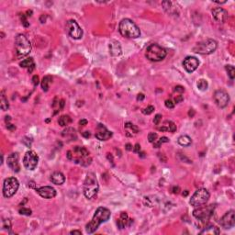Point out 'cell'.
<instances>
[{"label":"cell","mask_w":235,"mask_h":235,"mask_svg":"<svg viewBox=\"0 0 235 235\" xmlns=\"http://www.w3.org/2000/svg\"><path fill=\"white\" fill-rule=\"evenodd\" d=\"M188 115H189L190 117H193V116L195 115V111H194V109H190L189 112H188Z\"/></svg>","instance_id":"9f6ffc18"},{"label":"cell","mask_w":235,"mask_h":235,"mask_svg":"<svg viewBox=\"0 0 235 235\" xmlns=\"http://www.w3.org/2000/svg\"><path fill=\"white\" fill-rule=\"evenodd\" d=\"M8 166L14 172H19L20 166L18 163V153H12L11 154L8 155Z\"/></svg>","instance_id":"ac0fdd59"},{"label":"cell","mask_w":235,"mask_h":235,"mask_svg":"<svg viewBox=\"0 0 235 235\" xmlns=\"http://www.w3.org/2000/svg\"><path fill=\"white\" fill-rule=\"evenodd\" d=\"M110 216H111V212L109 209L103 208V207L98 208L96 210V212L94 214L91 221H89L85 226L86 232L89 234L95 232L98 229L100 224H102L109 220Z\"/></svg>","instance_id":"6da1fadb"},{"label":"cell","mask_w":235,"mask_h":235,"mask_svg":"<svg viewBox=\"0 0 235 235\" xmlns=\"http://www.w3.org/2000/svg\"><path fill=\"white\" fill-rule=\"evenodd\" d=\"M125 128L128 129V130H131L132 132H134V133H138V132H139V129H138L135 125H133L132 123H130V122L125 123Z\"/></svg>","instance_id":"836d02e7"},{"label":"cell","mask_w":235,"mask_h":235,"mask_svg":"<svg viewBox=\"0 0 235 235\" xmlns=\"http://www.w3.org/2000/svg\"><path fill=\"white\" fill-rule=\"evenodd\" d=\"M140 145L139 144V143H136L135 144V146H134V148H133V152L134 153H140Z\"/></svg>","instance_id":"bcb514c9"},{"label":"cell","mask_w":235,"mask_h":235,"mask_svg":"<svg viewBox=\"0 0 235 235\" xmlns=\"http://www.w3.org/2000/svg\"><path fill=\"white\" fill-rule=\"evenodd\" d=\"M179 191H180L179 186H174V187H173V193H174V194H178Z\"/></svg>","instance_id":"681fc988"},{"label":"cell","mask_w":235,"mask_h":235,"mask_svg":"<svg viewBox=\"0 0 235 235\" xmlns=\"http://www.w3.org/2000/svg\"><path fill=\"white\" fill-rule=\"evenodd\" d=\"M10 120H11V118L9 117V116H6V119H5V121H6V122L8 123V122H9L10 121Z\"/></svg>","instance_id":"6f0895ef"},{"label":"cell","mask_w":235,"mask_h":235,"mask_svg":"<svg viewBox=\"0 0 235 235\" xmlns=\"http://www.w3.org/2000/svg\"><path fill=\"white\" fill-rule=\"evenodd\" d=\"M109 53L113 56H119L121 54V47L120 42L117 40H112L109 42Z\"/></svg>","instance_id":"ffe728a7"},{"label":"cell","mask_w":235,"mask_h":235,"mask_svg":"<svg viewBox=\"0 0 235 235\" xmlns=\"http://www.w3.org/2000/svg\"><path fill=\"white\" fill-rule=\"evenodd\" d=\"M153 110H154V107L153 106H148L147 108L143 109V113L144 115H150V114H152L153 112Z\"/></svg>","instance_id":"8d00e7d4"},{"label":"cell","mask_w":235,"mask_h":235,"mask_svg":"<svg viewBox=\"0 0 235 235\" xmlns=\"http://www.w3.org/2000/svg\"><path fill=\"white\" fill-rule=\"evenodd\" d=\"M66 155L69 160L74 161L76 163L80 164L82 166H88L92 162L89 152L85 148L80 146H76L72 150L68 151Z\"/></svg>","instance_id":"7a4b0ae2"},{"label":"cell","mask_w":235,"mask_h":235,"mask_svg":"<svg viewBox=\"0 0 235 235\" xmlns=\"http://www.w3.org/2000/svg\"><path fill=\"white\" fill-rule=\"evenodd\" d=\"M85 138H89L90 137V132L89 131H85V132H83V134H82Z\"/></svg>","instance_id":"f5cc1de1"},{"label":"cell","mask_w":235,"mask_h":235,"mask_svg":"<svg viewBox=\"0 0 235 235\" xmlns=\"http://www.w3.org/2000/svg\"><path fill=\"white\" fill-rule=\"evenodd\" d=\"M21 21H22L23 26H24L25 28H27V27L30 26V23H29L28 20L26 19V16H25L24 14H22V16H21Z\"/></svg>","instance_id":"f35d334b"},{"label":"cell","mask_w":235,"mask_h":235,"mask_svg":"<svg viewBox=\"0 0 235 235\" xmlns=\"http://www.w3.org/2000/svg\"><path fill=\"white\" fill-rule=\"evenodd\" d=\"M62 135L71 140H76V130L73 128H67L66 130H64L62 133Z\"/></svg>","instance_id":"cb8c5ba5"},{"label":"cell","mask_w":235,"mask_h":235,"mask_svg":"<svg viewBox=\"0 0 235 235\" xmlns=\"http://www.w3.org/2000/svg\"><path fill=\"white\" fill-rule=\"evenodd\" d=\"M98 182L94 173H88L84 182V195L86 198L92 199L98 192Z\"/></svg>","instance_id":"277c9868"},{"label":"cell","mask_w":235,"mask_h":235,"mask_svg":"<svg viewBox=\"0 0 235 235\" xmlns=\"http://www.w3.org/2000/svg\"><path fill=\"white\" fill-rule=\"evenodd\" d=\"M70 234H78V235H81L82 232L80 230H72L71 232H70Z\"/></svg>","instance_id":"db71d44e"},{"label":"cell","mask_w":235,"mask_h":235,"mask_svg":"<svg viewBox=\"0 0 235 235\" xmlns=\"http://www.w3.org/2000/svg\"><path fill=\"white\" fill-rule=\"evenodd\" d=\"M214 100L216 105L221 108H226L229 104L230 101V97H229V94L227 92H225L224 90H217L214 93Z\"/></svg>","instance_id":"4fadbf2b"},{"label":"cell","mask_w":235,"mask_h":235,"mask_svg":"<svg viewBox=\"0 0 235 235\" xmlns=\"http://www.w3.org/2000/svg\"><path fill=\"white\" fill-rule=\"evenodd\" d=\"M220 224L225 230H229V229L234 227V225H235V212H234V210H230V211H228V212H226L221 217V219L220 221Z\"/></svg>","instance_id":"5bb4252c"},{"label":"cell","mask_w":235,"mask_h":235,"mask_svg":"<svg viewBox=\"0 0 235 235\" xmlns=\"http://www.w3.org/2000/svg\"><path fill=\"white\" fill-rule=\"evenodd\" d=\"M162 5H163V7L164 10H168V9L171 8V5H172V3H171V2H169V1H163V2L162 3Z\"/></svg>","instance_id":"60d3db41"},{"label":"cell","mask_w":235,"mask_h":235,"mask_svg":"<svg viewBox=\"0 0 235 235\" xmlns=\"http://www.w3.org/2000/svg\"><path fill=\"white\" fill-rule=\"evenodd\" d=\"M183 100H184V98H183L182 96H177V97L175 98V102L176 104H178V103L182 102Z\"/></svg>","instance_id":"7dc6e473"},{"label":"cell","mask_w":235,"mask_h":235,"mask_svg":"<svg viewBox=\"0 0 235 235\" xmlns=\"http://www.w3.org/2000/svg\"><path fill=\"white\" fill-rule=\"evenodd\" d=\"M39 162V156L38 154L33 151H29L25 153L24 158H23V166L27 170L33 171L37 166Z\"/></svg>","instance_id":"7c38bea8"},{"label":"cell","mask_w":235,"mask_h":235,"mask_svg":"<svg viewBox=\"0 0 235 235\" xmlns=\"http://www.w3.org/2000/svg\"><path fill=\"white\" fill-rule=\"evenodd\" d=\"M215 209V206L214 205H208V206H199L197 207L196 209H194L193 211V216L199 220L200 221H208L211 216L213 215Z\"/></svg>","instance_id":"ba28073f"},{"label":"cell","mask_w":235,"mask_h":235,"mask_svg":"<svg viewBox=\"0 0 235 235\" xmlns=\"http://www.w3.org/2000/svg\"><path fill=\"white\" fill-rule=\"evenodd\" d=\"M38 194L46 199H51L53 198L56 196V190L52 186H42L37 189Z\"/></svg>","instance_id":"e0dca14e"},{"label":"cell","mask_w":235,"mask_h":235,"mask_svg":"<svg viewBox=\"0 0 235 235\" xmlns=\"http://www.w3.org/2000/svg\"><path fill=\"white\" fill-rule=\"evenodd\" d=\"M4 229H10L11 228V222L9 220H6L4 221V225H3Z\"/></svg>","instance_id":"7bdbcfd3"},{"label":"cell","mask_w":235,"mask_h":235,"mask_svg":"<svg viewBox=\"0 0 235 235\" xmlns=\"http://www.w3.org/2000/svg\"><path fill=\"white\" fill-rule=\"evenodd\" d=\"M209 199V193L206 188H199L198 189L190 198V205L197 208L202 205H205L208 200Z\"/></svg>","instance_id":"30bf717a"},{"label":"cell","mask_w":235,"mask_h":235,"mask_svg":"<svg viewBox=\"0 0 235 235\" xmlns=\"http://www.w3.org/2000/svg\"><path fill=\"white\" fill-rule=\"evenodd\" d=\"M125 148H126L127 151H132V145H131L130 143H127L126 146H125Z\"/></svg>","instance_id":"f907efd6"},{"label":"cell","mask_w":235,"mask_h":235,"mask_svg":"<svg viewBox=\"0 0 235 235\" xmlns=\"http://www.w3.org/2000/svg\"><path fill=\"white\" fill-rule=\"evenodd\" d=\"M197 86L200 91H206L208 87V84L205 79H199L197 83Z\"/></svg>","instance_id":"f546056e"},{"label":"cell","mask_w":235,"mask_h":235,"mask_svg":"<svg viewBox=\"0 0 235 235\" xmlns=\"http://www.w3.org/2000/svg\"><path fill=\"white\" fill-rule=\"evenodd\" d=\"M34 64V62H33V59L32 58H28V59H25V60H23L20 63H19V65L21 66V67H23V68H29V67H31V65H33Z\"/></svg>","instance_id":"d6a6232c"},{"label":"cell","mask_w":235,"mask_h":235,"mask_svg":"<svg viewBox=\"0 0 235 235\" xmlns=\"http://www.w3.org/2000/svg\"><path fill=\"white\" fill-rule=\"evenodd\" d=\"M169 143V139L167 137H161L159 140H156L153 143V147L159 148L163 143Z\"/></svg>","instance_id":"4dcf8cb0"},{"label":"cell","mask_w":235,"mask_h":235,"mask_svg":"<svg viewBox=\"0 0 235 235\" xmlns=\"http://www.w3.org/2000/svg\"><path fill=\"white\" fill-rule=\"evenodd\" d=\"M166 107L167 108H170V109H173L174 108H175V103H174L171 99H167L166 101Z\"/></svg>","instance_id":"74e56055"},{"label":"cell","mask_w":235,"mask_h":235,"mask_svg":"<svg viewBox=\"0 0 235 235\" xmlns=\"http://www.w3.org/2000/svg\"><path fill=\"white\" fill-rule=\"evenodd\" d=\"M174 90H175V92H177V93H180V94L185 92V88L182 85H176Z\"/></svg>","instance_id":"b9f144b4"},{"label":"cell","mask_w":235,"mask_h":235,"mask_svg":"<svg viewBox=\"0 0 235 235\" xmlns=\"http://www.w3.org/2000/svg\"><path fill=\"white\" fill-rule=\"evenodd\" d=\"M65 30H66L67 33L69 34V36L75 40H79L83 36V31L76 20H73V19L69 20L66 23Z\"/></svg>","instance_id":"8fae6325"},{"label":"cell","mask_w":235,"mask_h":235,"mask_svg":"<svg viewBox=\"0 0 235 235\" xmlns=\"http://www.w3.org/2000/svg\"><path fill=\"white\" fill-rule=\"evenodd\" d=\"M15 48L18 57H24L31 53V43L25 35L18 34L15 39Z\"/></svg>","instance_id":"5b68a950"},{"label":"cell","mask_w":235,"mask_h":235,"mask_svg":"<svg viewBox=\"0 0 235 235\" xmlns=\"http://www.w3.org/2000/svg\"><path fill=\"white\" fill-rule=\"evenodd\" d=\"M119 31L122 36L130 39H137L140 35V31L138 26L129 18H124L120 22Z\"/></svg>","instance_id":"3957f363"},{"label":"cell","mask_w":235,"mask_h":235,"mask_svg":"<svg viewBox=\"0 0 235 235\" xmlns=\"http://www.w3.org/2000/svg\"><path fill=\"white\" fill-rule=\"evenodd\" d=\"M51 181L57 185H63L65 181V177L64 175L61 173V172H55L51 175Z\"/></svg>","instance_id":"44dd1931"},{"label":"cell","mask_w":235,"mask_h":235,"mask_svg":"<svg viewBox=\"0 0 235 235\" xmlns=\"http://www.w3.org/2000/svg\"><path fill=\"white\" fill-rule=\"evenodd\" d=\"M144 98H145V96L143 95V94L140 93V94H138V96H137V100L138 101H143L144 99Z\"/></svg>","instance_id":"f6af8a7d"},{"label":"cell","mask_w":235,"mask_h":235,"mask_svg":"<svg viewBox=\"0 0 235 235\" xmlns=\"http://www.w3.org/2000/svg\"><path fill=\"white\" fill-rule=\"evenodd\" d=\"M53 81V77L51 76H46L42 78V81H41V88L44 92H47L49 90V87H50V84L52 83Z\"/></svg>","instance_id":"484cf974"},{"label":"cell","mask_w":235,"mask_h":235,"mask_svg":"<svg viewBox=\"0 0 235 235\" xmlns=\"http://www.w3.org/2000/svg\"><path fill=\"white\" fill-rule=\"evenodd\" d=\"M129 221V218H128V214L126 212H121V217L117 220V225L118 228H120L121 230L124 229L125 226L127 225V222Z\"/></svg>","instance_id":"603a6c76"},{"label":"cell","mask_w":235,"mask_h":235,"mask_svg":"<svg viewBox=\"0 0 235 235\" xmlns=\"http://www.w3.org/2000/svg\"><path fill=\"white\" fill-rule=\"evenodd\" d=\"M178 143L181 146H189L192 143V140L189 136L187 135H182L178 138Z\"/></svg>","instance_id":"4316f807"},{"label":"cell","mask_w":235,"mask_h":235,"mask_svg":"<svg viewBox=\"0 0 235 235\" xmlns=\"http://www.w3.org/2000/svg\"><path fill=\"white\" fill-rule=\"evenodd\" d=\"M161 121H162V115H161V114H157V115L154 117V119H153V123H154L155 125H158Z\"/></svg>","instance_id":"ab89813d"},{"label":"cell","mask_w":235,"mask_h":235,"mask_svg":"<svg viewBox=\"0 0 235 235\" xmlns=\"http://www.w3.org/2000/svg\"><path fill=\"white\" fill-rule=\"evenodd\" d=\"M7 129L9 130H16V127H15V125H13V124L7 123Z\"/></svg>","instance_id":"c3c4849f"},{"label":"cell","mask_w":235,"mask_h":235,"mask_svg":"<svg viewBox=\"0 0 235 235\" xmlns=\"http://www.w3.org/2000/svg\"><path fill=\"white\" fill-rule=\"evenodd\" d=\"M79 124L82 125V126H85V125L87 124V121H86V120H81V121H79Z\"/></svg>","instance_id":"816d5d0a"},{"label":"cell","mask_w":235,"mask_h":235,"mask_svg":"<svg viewBox=\"0 0 235 235\" xmlns=\"http://www.w3.org/2000/svg\"><path fill=\"white\" fill-rule=\"evenodd\" d=\"M112 136V132L109 131L103 124H98L96 131V138L99 140H108Z\"/></svg>","instance_id":"2e32d148"},{"label":"cell","mask_w":235,"mask_h":235,"mask_svg":"<svg viewBox=\"0 0 235 235\" xmlns=\"http://www.w3.org/2000/svg\"><path fill=\"white\" fill-rule=\"evenodd\" d=\"M225 69H226V71H227V73H228L229 77H230L231 80H233L234 77H235V68H234V66L229 64V65H226V66H225Z\"/></svg>","instance_id":"1f68e13d"},{"label":"cell","mask_w":235,"mask_h":235,"mask_svg":"<svg viewBox=\"0 0 235 235\" xmlns=\"http://www.w3.org/2000/svg\"><path fill=\"white\" fill-rule=\"evenodd\" d=\"M167 55L166 50L158 44H151L147 47L145 56L152 62H160Z\"/></svg>","instance_id":"8992f818"},{"label":"cell","mask_w":235,"mask_h":235,"mask_svg":"<svg viewBox=\"0 0 235 235\" xmlns=\"http://www.w3.org/2000/svg\"><path fill=\"white\" fill-rule=\"evenodd\" d=\"M34 68H35V64H33V65H31V67H29V69H28L29 73H31L33 70H34Z\"/></svg>","instance_id":"11a10c76"},{"label":"cell","mask_w":235,"mask_h":235,"mask_svg":"<svg viewBox=\"0 0 235 235\" xmlns=\"http://www.w3.org/2000/svg\"><path fill=\"white\" fill-rule=\"evenodd\" d=\"M157 137H158V135H157V133H155V132H151V133H149V134H148V140H149V143H153L155 140H157Z\"/></svg>","instance_id":"d590c367"},{"label":"cell","mask_w":235,"mask_h":235,"mask_svg":"<svg viewBox=\"0 0 235 235\" xmlns=\"http://www.w3.org/2000/svg\"><path fill=\"white\" fill-rule=\"evenodd\" d=\"M32 83H33L34 86H37L39 85V76H34L32 77Z\"/></svg>","instance_id":"ee69618b"},{"label":"cell","mask_w":235,"mask_h":235,"mask_svg":"<svg viewBox=\"0 0 235 235\" xmlns=\"http://www.w3.org/2000/svg\"><path fill=\"white\" fill-rule=\"evenodd\" d=\"M32 213L31 209L30 208H22L19 209V214L21 215H25V216H31Z\"/></svg>","instance_id":"e575fe53"},{"label":"cell","mask_w":235,"mask_h":235,"mask_svg":"<svg viewBox=\"0 0 235 235\" xmlns=\"http://www.w3.org/2000/svg\"><path fill=\"white\" fill-rule=\"evenodd\" d=\"M187 194H188V191H187V190H185V193H183V196H185H185H187Z\"/></svg>","instance_id":"680465c9"},{"label":"cell","mask_w":235,"mask_h":235,"mask_svg":"<svg viewBox=\"0 0 235 235\" xmlns=\"http://www.w3.org/2000/svg\"><path fill=\"white\" fill-rule=\"evenodd\" d=\"M220 233V230L218 227L214 226V225H209L208 227H206L201 232L200 234H219Z\"/></svg>","instance_id":"d4e9b609"},{"label":"cell","mask_w":235,"mask_h":235,"mask_svg":"<svg viewBox=\"0 0 235 235\" xmlns=\"http://www.w3.org/2000/svg\"><path fill=\"white\" fill-rule=\"evenodd\" d=\"M212 16L214 19L219 23H224L228 19V12L224 8H216L212 10Z\"/></svg>","instance_id":"d6986e66"},{"label":"cell","mask_w":235,"mask_h":235,"mask_svg":"<svg viewBox=\"0 0 235 235\" xmlns=\"http://www.w3.org/2000/svg\"><path fill=\"white\" fill-rule=\"evenodd\" d=\"M158 130L160 131H170V132H175L176 130V125L173 121H166L162 127L158 128Z\"/></svg>","instance_id":"7402d4cb"},{"label":"cell","mask_w":235,"mask_h":235,"mask_svg":"<svg viewBox=\"0 0 235 235\" xmlns=\"http://www.w3.org/2000/svg\"><path fill=\"white\" fill-rule=\"evenodd\" d=\"M0 107H1L2 110H8V108H9V104L8 102V99L7 98L5 97V94H4V91H2L1 93V98H0Z\"/></svg>","instance_id":"f1b7e54d"},{"label":"cell","mask_w":235,"mask_h":235,"mask_svg":"<svg viewBox=\"0 0 235 235\" xmlns=\"http://www.w3.org/2000/svg\"><path fill=\"white\" fill-rule=\"evenodd\" d=\"M218 43L212 39H207L196 44L193 48V52L198 54H210L216 51Z\"/></svg>","instance_id":"52a82bcc"},{"label":"cell","mask_w":235,"mask_h":235,"mask_svg":"<svg viewBox=\"0 0 235 235\" xmlns=\"http://www.w3.org/2000/svg\"><path fill=\"white\" fill-rule=\"evenodd\" d=\"M144 154H145L144 153H140V157H144V156H145Z\"/></svg>","instance_id":"91938a15"},{"label":"cell","mask_w":235,"mask_h":235,"mask_svg":"<svg viewBox=\"0 0 235 235\" xmlns=\"http://www.w3.org/2000/svg\"><path fill=\"white\" fill-rule=\"evenodd\" d=\"M198 65H199L198 59L193 56L186 57L183 62V66L187 73H193L194 71H196Z\"/></svg>","instance_id":"9a60e30c"},{"label":"cell","mask_w":235,"mask_h":235,"mask_svg":"<svg viewBox=\"0 0 235 235\" xmlns=\"http://www.w3.org/2000/svg\"><path fill=\"white\" fill-rule=\"evenodd\" d=\"M19 187V183L15 177H8L5 179L3 184V196L7 198L13 197Z\"/></svg>","instance_id":"9c48e42d"},{"label":"cell","mask_w":235,"mask_h":235,"mask_svg":"<svg viewBox=\"0 0 235 235\" xmlns=\"http://www.w3.org/2000/svg\"><path fill=\"white\" fill-rule=\"evenodd\" d=\"M72 122V119L70 118V116L68 115H63L59 118L58 120V123L60 126L62 127H65V126H68L70 123Z\"/></svg>","instance_id":"83f0119b"}]
</instances>
